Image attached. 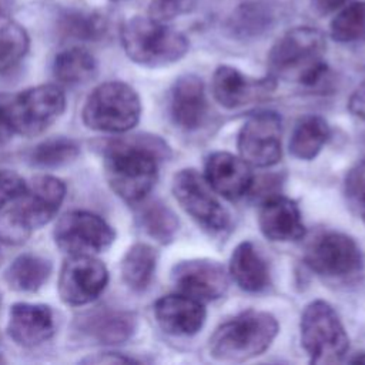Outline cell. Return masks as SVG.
<instances>
[{
    "mask_svg": "<svg viewBox=\"0 0 365 365\" xmlns=\"http://www.w3.org/2000/svg\"><path fill=\"white\" fill-rule=\"evenodd\" d=\"M113 1H124V0H113Z\"/></svg>",
    "mask_w": 365,
    "mask_h": 365,
    "instance_id": "cell-44",
    "label": "cell"
},
{
    "mask_svg": "<svg viewBox=\"0 0 365 365\" xmlns=\"http://www.w3.org/2000/svg\"><path fill=\"white\" fill-rule=\"evenodd\" d=\"M359 205H361V217H362V221L365 222V198L359 201Z\"/></svg>",
    "mask_w": 365,
    "mask_h": 365,
    "instance_id": "cell-41",
    "label": "cell"
},
{
    "mask_svg": "<svg viewBox=\"0 0 365 365\" xmlns=\"http://www.w3.org/2000/svg\"><path fill=\"white\" fill-rule=\"evenodd\" d=\"M66 96L58 86L41 84L27 88L7 101L14 134L34 137L47 130L64 111Z\"/></svg>",
    "mask_w": 365,
    "mask_h": 365,
    "instance_id": "cell-7",
    "label": "cell"
},
{
    "mask_svg": "<svg viewBox=\"0 0 365 365\" xmlns=\"http://www.w3.org/2000/svg\"><path fill=\"white\" fill-rule=\"evenodd\" d=\"M230 272L237 285L247 292H259L269 284V271L254 244H238L231 255Z\"/></svg>",
    "mask_w": 365,
    "mask_h": 365,
    "instance_id": "cell-23",
    "label": "cell"
},
{
    "mask_svg": "<svg viewBox=\"0 0 365 365\" xmlns=\"http://www.w3.org/2000/svg\"><path fill=\"white\" fill-rule=\"evenodd\" d=\"M13 134L14 133H13L10 118H9V111H7V101L0 100V143L7 141Z\"/></svg>",
    "mask_w": 365,
    "mask_h": 365,
    "instance_id": "cell-38",
    "label": "cell"
},
{
    "mask_svg": "<svg viewBox=\"0 0 365 365\" xmlns=\"http://www.w3.org/2000/svg\"><path fill=\"white\" fill-rule=\"evenodd\" d=\"M80 154L78 144L67 137L48 138L31 151V164L43 168H56L74 161Z\"/></svg>",
    "mask_w": 365,
    "mask_h": 365,
    "instance_id": "cell-32",
    "label": "cell"
},
{
    "mask_svg": "<svg viewBox=\"0 0 365 365\" xmlns=\"http://www.w3.org/2000/svg\"><path fill=\"white\" fill-rule=\"evenodd\" d=\"M53 332L54 317L50 307L19 302L10 308L7 334L17 345L37 346L50 339Z\"/></svg>",
    "mask_w": 365,
    "mask_h": 365,
    "instance_id": "cell-16",
    "label": "cell"
},
{
    "mask_svg": "<svg viewBox=\"0 0 365 365\" xmlns=\"http://www.w3.org/2000/svg\"><path fill=\"white\" fill-rule=\"evenodd\" d=\"M108 282L106 265L93 255H70L60 269L58 294L68 305H86L104 291Z\"/></svg>",
    "mask_w": 365,
    "mask_h": 365,
    "instance_id": "cell-13",
    "label": "cell"
},
{
    "mask_svg": "<svg viewBox=\"0 0 365 365\" xmlns=\"http://www.w3.org/2000/svg\"><path fill=\"white\" fill-rule=\"evenodd\" d=\"M351 362H365V354H362V355H358L356 358L351 359Z\"/></svg>",
    "mask_w": 365,
    "mask_h": 365,
    "instance_id": "cell-42",
    "label": "cell"
},
{
    "mask_svg": "<svg viewBox=\"0 0 365 365\" xmlns=\"http://www.w3.org/2000/svg\"><path fill=\"white\" fill-rule=\"evenodd\" d=\"M138 222L147 235L161 244L173 241L178 230L177 215L160 201H151L141 207L138 212Z\"/></svg>",
    "mask_w": 365,
    "mask_h": 365,
    "instance_id": "cell-30",
    "label": "cell"
},
{
    "mask_svg": "<svg viewBox=\"0 0 365 365\" xmlns=\"http://www.w3.org/2000/svg\"><path fill=\"white\" fill-rule=\"evenodd\" d=\"M345 191L351 198L358 201L365 198V158L348 171L345 178Z\"/></svg>",
    "mask_w": 365,
    "mask_h": 365,
    "instance_id": "cell-35",
    "label": "cell"
},
{
    "mask_svg": "<svg viewBox=\"0 0 365 365\" xmlns=\"http://www.w3.org/2000/svg\"><path fill=\"white\" fill-rule=\"evenodd\" d=\"M275 20V6L271 0H244L228 19L231 31L240 37H254L268 30Z\"/></svg>",
    "mask_w": 365,
    "mask_h": 365,
    "instance_id": "cell-24",
    "label": "cell"
},
{
    "mask_svg": "<svg viewBox=\"0 0 365 365\" xmlns=\"http://www.w3.org/2000/svg\"><path fill=\"white\" fill-rule=\"evenodd\" d=\"M57 33L63 38L77 41H100L110 30L108 19L96 10L61 9L56 19Z\"/></svg>",
    "mask_w": 365,
    "mask_h": 365,
    "instance_id": "cell-22",
    "label": "cell"
},
{
    "mask_svg": "<svg viewBox=\"0 0 365 365\" xmlns=\"http://www.w3.org/2000/svg\"><path fill=\"white\" fill-rule=\"evenodd\" d=\"M175 288L198 301H211L224 295L228 278L224 267L211 259L181 261L171 272Z\"/></svg>",
    "mask_w": 365,
    "mask_h": 365,
    "instance_id": "cell-14",
    "label": "cell"
},
{
    "mask_svg": "<svg viewBox=\"0 0 365 365\" xmlns=\"http://www.w3.org/2000/svg\"><path fill=\"white\" fill-rule=\"evenodd\" d=\"M301 344L312 364H336L349 346L348 335L335 309L325 301H314L301 317Z\"/></svg>",
    "mask_w": 365,
    "mask_h": 365,
    "instance_id": "cell-6",
    "label": "cell"
},
{
    "mask_svg": "<svg viewBox=\"0 0 365 365\" xmlns=\"http://www.w3.org/2000/svg\"><path fill=\"white\" fill-rule=\"evenodd\" d=\"M157 264V252L148 244H134L121 261V277L128 288L135 292L147 289Z\"/></svg>",
    "mask_w": 365,
    "mask_h": 365,
    "instance_id": "cell-27",
    "label": "cell"
},
{
    "mask_svg": "<svg viewBox=\"0 0 365 365\" xmlns=\"http://www.w3.org/2000/svg\"><path fill=\"white\" fill-rule=\"evenodd\" d=\"M272 76L251 78L230 66H220L212 76L215 100L227 108H238L267 98L277 87Z\"/></svg>",
    "mask_w": 365,
    "mask_h": 365,
    "instance_id": "cell-15",
    "label": "cell"
},
{
    "mask_svg": "<svg viewBox=\"0 0 365 365\" xmlns=\"http://www.w3.org/2000/svg\"><path fill=\"white\" fill-rule=\"evenodd\" d=\"M66 197V184L53 175H38L26 182V190L16 198L9 214L27 231L46 225L58 211Z\"/></svg>",
    "mask_w": 365,
    "mask_h": 365,
    "instance_id": "cell-11",
    "label": "cell"
},
{
    "mask_svg": "<svg viewBox=\"0 0 365 365\" xmlns=\"http://www.w3.org/2000/svg\"><path fill=\"white\" fill-rule=\"evenodd\" d=\"M278 332L268 312L247 311L220 325L210 338V354L224 362H242L268 349Z\"/></svg>",
    "mask_w": 365,
    "mask_h": 365,
    "instance_id": "cell-3",
    "label": "cell"
},
{
    "mask_svg": "<svg viewBox=\"0 0 365 365\" xmlns=\"http://www.w3.org/2000/svg\"><path fill=\"white\" fill-rule=\"evenodd\" d=\"M167 155V144L155 135H134L110 143L104 150L108 185L124 201L140 202L154 187L158 163Z\"/></svg>",
    "mask_w": 365,
    "mask_h": 365,
    "instance_id": "cell-1",
    "label": "cell"
},
{
    "mask_svg": "<svg viewBox=\"0 0 365 365\" xmlns=\"http://www.w3.org/2000/svg\"><path fill=\"white\" fill-rule=\"evenodd\" d=\"M325 36L314 27L301 26L288 30L272 46L268 66L274 78L295 80L305 87L324 81L328 67L324 61Z\"/></svg>",
    "mask_w": 365,
    "mask_h": 365,
    "instance_id": "cell-2",
    "label": "cell"
},
{
    "mask_svg": "<svg viewBox=\"0 0 365 365\" xmlns=\"http://www.w3.org/2000/svg\"><path fill=\"white\" fill-rule=\"evenodd\" d=\"M14 4V0H0V17L9 16Z\"/></svg>",
    "mask_w": 365,
    "mask_h": 365,
    "instance_id": "cell-40",
    "label": "cell"
},
{
    "mask_svg": "<svg viewBox=\"0 0 365 365\" xmlns=\"http://www.w3.org/2000/svg\"><path fill=\"white\" fill-rule=\"evenodd\" d=\"M349 110L365 121V80L356 87L349 98Z\"/></svg>",
    "mask_w": 365,
    "mask_h": 365,
    "instance_id": "cell-36",
    "label": "cell"
},
{
    "mask_svg": "<svg viewBox=\"0 0 365 365\" xmlns=\"http://www.w3.org/2000/svg\"><path fill=\"white\" fill-rule=\"evenodd\" d=\"M1 259H3V254H1V251H0V262H1Z\"/></svg>",
    "mask_w": 365,
    "mask_h": 365,
    "instance_id": "cell-43",
    "label": "cell"
},
{
    "mask_svg": "<svg viewBox=\"0 0 365 365\" xmlns=\"http://www.w3.org/2000/svg\"><path fill=\"white\" fill-rule=\"evenodd\" d=\"M154 315L161 329L170 335H194L205 321L201 301L184 294L165 295L154 304Z\"/></svg>",
    "mask_w": 365,
    "mask_h": 365,
    "instance_id": "cell-18",
    "label": "cell"
},
{
    "mask_svg": "<svg viewBox=\"0 0 365 365\" xmlns=\"http://www.w3.org/2000/svg\"><path fill=\"white\" fill-rule=\"evenodd\" d=\"M121 43L130 60L145 67H163L182 58L187 37L153 17L135 16L121 27Z\"/></svg>",
    "mask_w": 365,
    "mask_h": 365,
    "instance_id": "cell-4",
    "label": "cell"
},
{
    "mask_svg": "<svg viewBox=\"0 0 365 365\" xmlns=\"http://www.w3.org/2000/svg\"><path fill=\"white\" fill-rule=\"evenodd\" d=\"M115 238L111 225L100 215L74 210L56 224L54 241L68 255H93L107 250Z\"/></svg>",
    "mask_w": 365,
    "mask_h": 365,
    "instance_id": "cell-10",
    "label": "cell"
},
{
    "mask_svg": "<svg viewBox=\"0 0 365 365\" xmlns=\"http://www.w3.org/2000/svg\"><path fill=\"white\" fill-rule=\"evenodd\" d=\"M349 1L351 0H311V6L315 13L321 16H327L342 9Z\"/></svg>",
    "mask_w": 365,
    "mask_h": 365,
    "instance_id": "cell-37",
    "label": "cell"
},
{
    "mask_svg": "<svg viewBox=\"0 0 365 365\" xmlns=\"http://www.w3.org/2000/svg\"><path fill=\"white\" fill-rule=\"evenodd\" d=\"M173 192L181 208L208 234L221 235L230 230L231 218L211 191V185L195 170L174 175Z\"/></svg>",
    "mask_w": 365,
    "mask_h": 365,
    "instance_id": "cell-8",
    "label": "cell"
},
{
    "mask_svg": "<svg viewBox=\"0 0 365 365\" xmlns=\"http://www.w3.org/2000/svg\"><path fill=\"white\" fill-rule=\"evenodd\" d=\"M282 125L275 111H259L251 115L240 130L238 151L244 161L254 167H269L279 161Z\"/></svg>",
    "mask_w": 365,
    "mask_h": 365,
    "instance_id": "cell-12",
    "label": "cell"
},
{
    "mask_svg": "<svg viewBox=\"0 0 365 365\" xmlns=\"http://www.w3.org/2000/svg\"><path fill=\"white\" fill-rule=\"evenodd\" d=\"M205 180L215 192L228 200L244 197L252 187L250 164L225 151H218L208 157Z\"/></svg>",
    "mask_w": 365,
    "mask_h": 365,
    "instance_id": "cell-17",
    "label": "cell"
},
{
    "mask_svg": "<svg viewBox=\"0 0 365 365\" xmlns=\"http://www.w3.org/2000/svg\"><path fill=\"white\" fill-rule=\"evenodd\" d=\"M331 36L338 43H354L365 38V0L349 1L331 21Z\"/></svg>",
    "mask_w": 365,
    "mask_h": 365,
    "instance_id": "cell-31",
    "label": "cell"
},
{
    "mask_svg": "<svg viewBox=\"0 0 365 365\" xmlns=\"http://www.w3.org/2000/svg\"><path fill=\"white\" fill-rule=\"evenodd\" d=\"M195 1L197 0H151L150 17L160 21H168L191 11Z\"/></svg>",
    "mask_w": 365,
    "mask_h": 365,
    "instance_id": "cell-33",
    "label": "cell"
},
{
    "mask_svg": "<svg viewBox=\"0 0 365 365\" xmlns=\"http://www.w3.org/2000/svg\"><path fill=\"white\" fill-rule=\"evenodd\" d=\"M305 262L319 277L334 281L354 279L364 269L359 245L341 232L318 235L307 248Z\"/></svg>",
    "mask_w": 365,
    "mask_h": 365,
    "instance_id": "cell-9",
    "label": "cell"
},
{
    "mask_svg": "<svg viewBox=\"0 0 365 365\" xmlns=\"http://www.w3.org/2000/svg\"><path fill=\"white\" fill-rule=\"evenodd\" d=\"M329 137V125L319 115H307L294 127L289 151L301 160H312Z\"/></svg>",
    "mask_w": 365,
    "mask_h": 365,
    "instance_id": "cell-28",
    "label": "cell"
},
{
    "mask_svg": "<svg viewBox=\"0 0 365 365\" xmlns=\"http://www.w3.org/2000/svg\"><path fill=\"white\" fill-rule=\"evenodd\" d=\"M141 103L133 87L123 81H107L97 86L87 97L83 123L96 131L125 133L140 120Z\"/></svg>",
    "mask_w": 365,
    "mask_h": 365,
    "instance_id": "cell-5",
    "label": "cell"
},
{
    "mask_svg": "<svg viewBox=\"0 0 365 365\" xmlns=\"http://www.w3.org/2000/svg\"><path fill=\"white\" fill-rule=\"evenodd\" d=\"M97 73L94 56L83 47H70L58 53L53 63V74L58 83L74 87L90 81Z\"/></svg>",
    "mask_w": 365,
    "mask_h": 365,
    "instance_id": "cell-26",
    "label": "cell"
},
{
    "mask_svg": "<svg viewBox=\"0 0 365 365\" xmlns=\"http://www.w3.org/2000/svg\"><path fill=\"white\" fill-rule=\"evenodd\" d=\"M51 274V262L40 255H19L6 269L7 285L19 292H34L40 289Z\"/></svg>",
    "mask_w": 365,
    "mask_h": 365,
    "instance_id": "cell-25",
    "label": "cell"
},
{
    "mask_svg": "<svg viewBox=\"0 0 365 365\" xmlns=\"http://www.w3.org/2000/svg\"><path fill=\"white\" fill-rule=\"evenodd\" d=\"M86 362H135L131 358L127 356H118V355H113V354H106L104 356H96V358H88L86 359Z\"/></svg>",
    "mask_w": 365,
    "mask_h": 365,
    "instance_id": "cell-39",
    "label": "cell"
},
{
    "mask_svg": "<svg viewBox=\"0 0 365 365\" xmlns=\"http://www.w3.org/2000/svg\"><path fill=\"white\" fill-rule=\"evenodd\" d=\"M135 327L134 314L117 309H97L84 314L78 319L80 332L104 345L125 342L134 334Z\"/></svg>",
    "mask_w": 365,
    "mask_h": 365,
    "instance_id": "cell-21",
    "label": "cell"
},
{
    "mask_svg": "<svg viewBox=\"0 0 365 365\" xmlns=\"http://www.w3.org/2000/svg\"><path fill=\"white\" fill-rule=\"evenodd\" d=\"M171 117L184 130L198 128L207 114L204 83L194 74L181 76L171 90Z\"/></svg>",
    "mask_w": 365,
    "mask_h": 365,
    "instance_id": "cell-20",
    "label": "cell"
},
{
    "mask_svg": "<svg viewBox=\"0 0 365 365\" xmlns=\"http://www.w3.org/2000/svg\"><path fill=\"white\" fill-rule=\"evenodd\" d=\"M258 224L262 234L272 241H297L305 234L298 205L285 197L268 198L259 210Z\"/></svg>",
    "mask_w": 365,
    "mask_h": 365,
    "instance_id": "cell-19",
    "label": "cell"
},
{
    "mask_svg": "<svg viewBox=\"0 0 365 365\" xmlns=\"http://www.w3.org/2000/svg\"><path fill=\"white\" fill-rule=\"evenodd\" d=\"M30 48V37L23 26L0 17V74L16 68Z\"/></svg>",
    "mask_w": 365,
    "mask_h": 365,
    "instance_id": "cell-29",
    "label": "cell"
},
{
    "mask_svg": "<svg viewBox=\"0 0 365 365\" xmlns=\"http://www.w3.org/2000/svg\"><path fill=\"white\" fill-rule=\"evenodd\" d=\"M26 190V181L14 171L0 170V208L13 202Z\"/></svg>",
    "mask_w": 365,
    "mask_h": 365,
    "instance_id": "cell-34",
    "label": "cell"
}]
</instances>
